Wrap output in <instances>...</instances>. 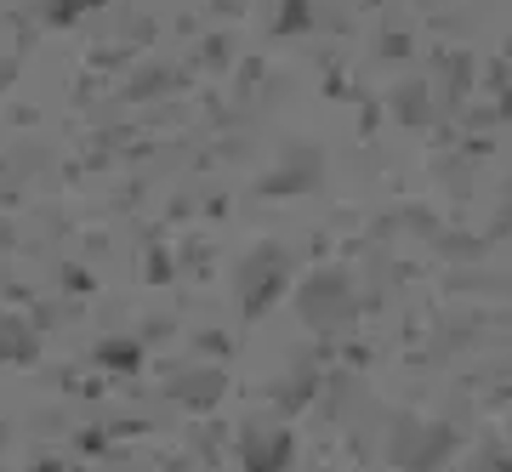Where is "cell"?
<instances>
[{"label": "cell", "mask_w": 512, "mask_h": 472, "mask_svg": "<svg viewBox=\"0 0 512 472\" xmlns=\"http://www.w3.org/2000/svg\"><path fill=\"white\" fill-rule=\"evenodd\" d=\"M285 285V256L274 245H262V251L245 256V268H239V308L245 313H262L274 302V291Z\"/></svg>", "instance_id": "6da1fadb"}, {"label": "cell", "mask_w": 512, "mask_h": 472, "mask_svg": "<svg viewBox=\"0 0 512 472\" xmlns=\"http://www.w3.org/2000/svg\"><path fill=\"white\" fill-rule=\"evenodd\" d=\"M291 461V438L274 433V438H251V455H245V472H279Z\"/></svg>", "instance_id": "7a4b0ae2"}, {"label": "cell", "mask_w": 512, "mask_h": 472, "mask_svg": "<svg viewBox=\"0 0 512 472\" xmlns=\"http://www.w3.org/2000/svg\"><path fill=\"white\" fill-rule=\"evenodd\" d=\"M0 353H18V359H29V353H35V336H23L12 319H0Z\"/></svg>", "instance_id": "3957f363"}, {"label": "cell", "mask_w": 512, "mask_h": 472, "mask_svg": "<svg viewBox=\"0 0 512 472\" xmlns=\"http://www.w3.org/2000/svg\"><path fill=\"white\" fill-rule=\"evenodd\" d=\"M92 6H97V0H52V18L57 23H74L80 12H92Z\"/></svg>", "instance_id": "277c9868"}]
</instances>
